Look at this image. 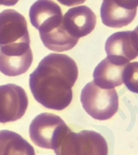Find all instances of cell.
Listing matches in <instances>:
<instances>
[{
  "label": "cell",
  "instance_id": "1",
  "mask_svg": "<svg viewBox=\"0 0 138 155\" xmlns=\"http://www.w3.org/2000/svg\"><path fill=\"white\" fill-rule=\"evenodd\" d=\"M78 74V66L70 56L48 54L30 74L29 83L33 97L47 108L64 110L72 101V87Z\"/></svg>",
  "mask_w": 138,
  "mask_h": 155
},
{
  "label": "cell",
  "instance_id": "2",
  "mask_svg": "<svg viewBox=\"0 0 138 155\" xmlns=\"http://www.w3.org/2000/svg\"><path fill=\"white\" fill-rule=\"evenodd\" d=\"M55 155H107L105 138L95 131L83 130L78 133L69 130L54 149Z\"/></svg>",
  "mask_w": 138,
  "mask_h": 155
},
{
  "label": "cell",
  "instance_id": "3",
  "mask_svg": "<svg viewBox=\"0 0 138 155\" xmlns=\"http://www.w3.org/2000/svg\"><path fill=\"white\" fill-rule=\"evenodd\" d=\"M81 103L85 112L94 119L107 120L118 110V94L115 88H101L93 81L82 89Z\"/></svg>",
  "mask_w": 138,
  "mask_h": 155
},
{
  "label": "cell",
  "instance_id": "4",
  "mask_svg": "<svg viewBox=\"0 0 138 155\" xmlns=\"http://www.w3.org/2000/svg\"><path fill=\"white\" fill-rule=\"evenodd\" d=\"M69 131L65 121L58 115L43 113L32 120L29 127L31 140L43 149H54Z\"/></svg>",
  "mask_w": 138,
  "mask_h": 155
},
{
  "label": "cell",
  "instance_id": "5",
  "mask_svg": "<svg viewBox=\"0 0 138 155\" xmlns=\"http://www.w3.org/2000/svg\"><path fill=\"white\" fill-rule=\"evenodd\" d=\"M33 62L30 44H16L0 47V72L16 77L27 72Z\"/></svg>",
  "mask_w": 138,
  "mask_h": 155
},
{
  "label": "cell",
  "instance_id": "6",
  "mask_svg": "<svg viewBox=\"0 0 138 155\" xmlns=\"http://www.w3.org/2000/svg\"><path fill=\"white\" fill-rule=\"evenodd\" d=\"M28 97L22 87L15 84L0 86V122H13L20 119L28 108Z\"/></svg>",
  "mask_w": 138,
  "mask_h": 155
},
{
  "label": "cell",
  "instance_id": "7",
  "mask_svg": "<svg viewBox=\"0 0 138 155\" xmlns=\"http://www.w3.org/2000/svg\"><path fill=\"white\" fill-rule=\"evenodd\" d=\"M16 44H30L27 21L15 10H5L0 13V47Z\"/></svg>",
  "mask_w": 138,
  "mask_h": 155
},
{
  "label": "cell",
  "instance_id": "8",
  "mask_svg": "<svg viewBox=\"0 0 138 155\" xmlns=\"http://www.w3.org/2000/svg\"><path fill=\"white\" fill-rule=\"evenodd\" d=\"M29 17L39 34L48 32L63 22L62 10L53 0H37L30 8Z\"/></svg>",
  "mask_w": 138,
  "mask_h": 155
},
{
  "label": "cell",
  "instance_id": "9",
  "mask_svg": "<svg viewBox=\"0 0 138 155\" xmlns=\"http://www.w3.org/2000/svg\"><path fill=\"white\" fill-rule=\"evenodd\" d=\"M129 61L110 55L102 60L94 70V83L104 89H112L123 83V70Z\"/></svg>",
  "mask_w": 138,
  "mask_h": 155
},
{
  "label": "cell",
  "instance_id": "10",
  "mask_svg": "<svg viewBox=\"0 0 138 155\" xmlns=\"http://www.w3.org/2000/svg\"><path fill=\"white\" fill-rule=\"evenodd\" d=\"M97 24L96 14L85 5L68 10L63 16V25L72 37L79 39L90 34Z\"/></svg>",
  "mask_w": 138,
  "mask_h": 155
},
{
  "label": "cell",
  "instance_id": "11",
  "mask_svg": "<svg viewBox=\"0 0 138 155\" xmlns=\"http://www.w3.org/2000/svg\"><path fill=\"white\" fill-rule=\"evenodd\" d=\"M107 56L114 55L132 61L138 56V34L135 31H122L110 35L105 43Z\"/></svg>",
  "mask_w": 138,
  "mask_h": 155
},
{
  "label": "cell",
  "instance_id": "12",
  "mask_svg": "<svg viewBox=\"0 0 138 155\" xmlns=\"http://www.w3.org/2000/svg\"><path fill=\"white\" fill-rule=\"evenodd\" d=\"M0 155H35L34 148L15 132L0 131Z\"/></svg>",
  "mask_w": 138,
  "mask_h": 155
},
{
  "label": "cell",
  "instance_id": "13",
  "mask_svg": "<svg viewBox=\"0 0 138 155\" xmlns=\"http://www.w3.org/2000/svg\"><path fill=\"white\" fill-rule=\"evenodd\" d=\"M39 36L46 48L58 52L72 49L79 41L67 32L63 22L60 26L51 29L48 32L41 33Z\"/></svg>",
  "mask_w": 138,
  "mask_h": 155
},
{
  "label": "cell",
  "instance_id": "14",
  "mask_svg": "<svg viewBox=\"0 0 138 155\" xmlns=\"http://www.w3.org/2000/svg\"><path fill=\"white\" fill-rule=\"evenodd\" d=\"M137 11H126L107 0H103L101 5V19L104 26L110 28H122L134 20Z\"/></svg>",
  "mask_w": 138,
  "mask_h": 155
},
{
  "label": "cell",
  "instance_id": "15",
  "mask_svg": "<svg viewBox=\"0 0 138 155\" xmlns=\"http://www.w3.org/2000/svg\"><path fill=\"white\" fill-rule=\"evenodd\" d=\"M122 78L126 88L132 93L138 94V62L126 64Z\"/></svg>",
  "mask_w": 138,
  "mask_h": 155
},
{
  "label": "cell",
  "instance_id": "16",
  "mask_svg": "<svg viewBox=\"0 0 138 155\" xmlns=\"http://www.w3.org/2000/svg\"><path fill=\"white\" fill-rule=\"evenodd\" d=\"M108 2L126 11H137L138 0H107Z\"/></svg>",
  "mask_w": 138,
  "mask_h": 155
},
{
  "label": "cell",
  "instance_id": "17",
  "mask_svg": "<svg viewBox=\"0 0 138 155\" xmlns=\"http://www.w3.org/2000/svg\"><path fill=\"white\" fill-rule=\"evenodd\" d=\"M58 2L67 7H74V5H80L84 3L86 0H58Z\"/></svg>",
  "mask_w": 138,
  "mask_h": 155
},
{
  "label": "cell",
  "instance_id": "18",
  "mask_svg": "<svg viewBox=\"0 0 138 155\" xmlns=\"http://www.w3.org/2000/svg\"><path fill=\"white\" fill-rule=\"evenodd\" d=\"M18 2V0H0V5H8V7H11L14 5Z\"/></svg>",
  "mask_w": 138,
  "mask_h": 155
},
{
  "label": "cell",
  "instance_id": "19",
  "mask_svg": "<svg viewBox=\"0 0 138 155\" xmlns=\"http://www.w3.org/2000/svg\"><path fill=\"white\" fill-rule=\"evenodd\" d=\"M134 31H135V32H136V33H137V34H138V26L136 27V28H135V30H134Z\"/></svg>",
  "mask_w": 138,
  "mask_h": 155
}]
</instances>
